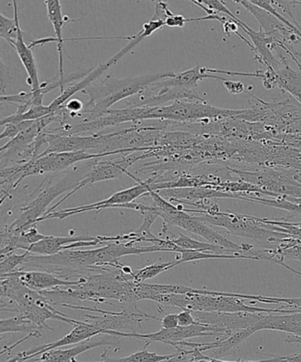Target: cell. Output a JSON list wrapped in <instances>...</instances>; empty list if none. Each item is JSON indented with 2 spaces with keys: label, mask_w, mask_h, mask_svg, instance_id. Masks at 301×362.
Listing matches in <instances>:
<instances>
[{
  "label": "cell",
  "mask_w": 301,
  "mask_h": 362,
  "mask_svg": "<svg viewBox=\"0 0 301 362\" xmlns=\"http://www.w3.org/2000/svg\"><path fill=\"white\" fill-rule=\"evenodd\" d=\"M79 286L66 287V290L55 289L40 292L53 306L63 307L71 304V300H88L104 303L107 300L118 301L122 311L141 313L138 308L136 282L133 276L126 275L122 269L108 267L99 273H91L79 279ZM78 280V279H77Z\"/></svg>",
  "instance_id": "cell-1"
},
{
  "label": "cell",
  "mask_w": 301,
  "mask_h": 362,
  "mask_svg": "<svg viewBox=\"0 0 301 362\" xmlns=\"http://www.w3.org/2000/svg\"><path fill=\"white\" fill-rule=\"evenodd\" d=\"M175 76L172 72L145 74L122 79L108 76L100 83L92 85L83 91L90 99L84 105L83 112L77 113L74 118L80 119V122H91L100 118L112 110V106L117 103L140 94L152 83Z\"/></svg>",
  "instance_id": "cell-2"
},
{
  "label": "cell",
  "mask_w": 301,
  "mask_h": 362,
  "mask_svg": "<svg viewBox=\"0 0 301 362\" xmlns=\"http://www.w3.org/2000/svg\"><path fill=\"white\" fill-rule=\"evenodd\" d=\"M151 300L166 308H179L182 310L193 312H219V313H249L291 314L293 310L278 308H264L246 304V300L239 297V293H223L222 296L215 294L186 293L160 294Z\"/></svg>",
  "instance_id": "cell-3"
},
{
  "label": "cell",
  "mask_w": 301,
  "mask_h": 362,
  "mask_svg": "<svg viewBox=\"0 0 301 362\" xmlns=\"http://www.w3.org/2000/svg\"><path fill=\"white\" fill-rule=\"evenodd\" d=\"M151 199L150 204L157 208L159 216L163 218L162 233L169 232L170 227L177 226L194 235L203 238L208 243L226 248L235 254L244 255L246 252V243L236 244L222 234L211 228L199 216L190 215L185 211L182 204L175 205L159 195L157 191H150L146 194Z\"/></svg>",
  "instance_id": "cell-4"
},
{
  "label": "cell",
  "mask_w": 301,
  "mask_h": 362,
  "mask_svg": "<svg viewBox=\"0 0 301 362\" xmlns=\"http://www.w3.org/2000/svg\"><path fill=\"white\" fill-rule=\"evenodd\" d=\"M83 178L70 173L55 184H52V178H46L28 197L33 199L21 207L20 214L16 219L10 225L3 227L2 230L13 235H19L30 227L37 226L38 220L46 214L52 202L59 195L69 194L73 191Z\"/></svg>",
  "instance_id": "cell-5"
},
{
  "label": "cell",
  "mask_w": 301,
  "mask_h": 362,
  "mask_svg": "<svg viewBox=\"0 0 301 362\" xmlns=\"http://www.w3.org/2000/svg\"><path fill=\"white\" fill-rule=\"evenodd\" d=\"M246 112L215 107L207 102L182 100L148 108V119L178 124L210 123L211 120L238 118Z\"/></svg>",
  "instance_id": "cell-6"
},
{
  "label": "cell",
  "mask_w": 301,
  "mask_h": 362,
  "mask_svg": "<svg viewBox=\"0 0 301 362\" xmlns=\"http://www.w3.org/2000/svg\"><path fill=\"white\" fill-rule=\"evenodd\" d=\"M199 218L208 225L223 227L232 235L253 240L267 250H277L288 234L268 229L264 223L254 216L221 212L215 215L201 214Z\"/></svg>",
  "instance_id": "cell-7"
},
{
  "label": "cell",
  "mask_w": 301,
  "mask_h": 362,
  "mask_svg": "<svg viewBox=\"0 0 301 362\" xmlns=\"http://www.w3.org/2000/svg\"><path fill=\"white\" fill-rule=\"evenodd\" d=\"M126 175L136 181L138 183L136 186L117 192V193L113 194L112 197H110L108 199L95 202V204L80 206V207L76 208L66 209L58 212H52L51 214L42 216V218L38 220V223L45 221V220L47 219H65L66 218H69L71 216L80 214V213L90 211H101V209L108 208L129 209L136 211L138 209V204L137 202H134V201H136L138 198L143 197V195L151 191L150 187L146 180H141L136 178V176L129 171L126 172Z\"/></svg>",
  "instance_id": "cell-8"
},
{
  "label": "cell",
  "mask_w": 301,
  "mask_h": 362,
  "mask_svg": "<svg viewBox=\"0 0 301 362\" xmlns=\"http://www.w3.org/2000/svg\"><path fill=\"white\" fill-rule=\"evenodd\" d=\"M143 152L141 151L125 153L122 155V158L112 159V160L98 161V159L100 158L95 159L90 171L80 181L77 187L70 193L66 194L65 197L57 202L55 205L49 208L44 216L51 214L57 207H59L60 204H63L64 202L72 197L81 188L90 186L92 184L101 182V181L122 178V176L126 175L127 169L136 164V162L143 160Z\"/></svg>",
  "instance_id": "cell-9"
},
{
  "label": "cell",
  "mask_w": 301,
  "mask_h": 362,
  "mask_svg": "<svg viewBox=\"0 0 301 362\" xmlns=\"http://www.w3.org/2000/svg\"><path fill=\"white\" fill-rule=\"evenodd\" d=\"M104 334L119 337H124V338H132L136 339H143L146 342L144 349H146L151 343L161 342L165 344H172L186 341L187 339L197 338V337H208L215 335H223V337H229L232 334L223 331L219 328L213 327V326L204 325L203 324H198L187 327H182L178 326L175 329H164L162 328L160 331L150 334H143V333L138 332H123L115 331H105Z\"/></svg>",
  "instance_id": "cell-10"
},
{
  "label": "cell",
  "mask_w": 301,
  "mask_h": 362,
  "mask_svg": "<svg viewBox=\"0 0 301 362\" xmlns=\"http://www.w3.org/2000/svg\"><path fill=\"white\" fill-rule=\"evenodd\" d=\"M46 7H47V13L49 21L54 28L56 37H45L44 39H39L37 41H31L30 48L32 49L35 46L45 45L49 42H57V49L59 52V78L60 83H61V90L60 94H62L64 88L66 84L73 83L76 80H83L85 76H87L93 69H85L79 71V72L73 73L65 76L64 74V42L65 39L62 37V28L65 27L66 23L69 21H76L80 20H72L69 16H63L61 4L59 0H46L45 1Z\"/></svg>",
  "instance_id": "cell-11"
},
{
  "label": "cell",
  "mask_w": 301,
  "mask_h": 362,
  "mask_svg": "<svg viewBox=\"0 0 301 362\" xmlns=\"http://www.w3.org/2000/svg\"><path fill=\"white\" fill-rule=\"evenodd\" d=\"M64 308H74V310H90L97 312L99 315H84V322H88L102 331V334L105 331L120 332L122 329H129L134 333L136 329L141 328V325L143 321L155 319L160 320L154 315L146 313H131V312L122 311L120 313L116 312H108L98 308H91L84 306H79L78 304H66Z\"/></svg>",
  "instance_id": "cell-12"
},
{
  "label": "cell",
  "mask_w": 301,
  "mask_h": 362,
  "mask_svg": "<svg viewBox=\"0 0 301 362\" xmlns=\"http://www.w3.org/2000/svg\"><path fill=\"white\" fill-rule=\"evenodd\" d=\"M146 38V35H145L141 30L136 35H133L132 40H130L129 44L120 49L116 55L112 57L107 62L102 63L98 66L95 67V69H92L91 72L88 74L87 76H85L83 80H81L79 83L71 85L62 94H60L59 97L55 98L52 104L49 105L52 112H55L58 111V110L65 105L67 101H69L70 98H72L74 94H76L77 92H83L84 90H86L95 80H98L99 77L102 76L106 71L111 69L112 66L116 65L124 56L132 51L134 48H136L138 45H140L141 42Z\"/></svg>",
  "instance_id": "cell-13"
},
{
  "label": "cell",
  "mask_w": 301,
  "mask_h": 362,
  "mask_svg": "<svg viewBox=\"0 0 301 362\" xmlns=\"http://www.w3.org/2000/svg\"><path fill=\"white\" fill-rule=\"evenodd\" d=\"M197 322L204 325L213 326L232 334L233 332L252 328L261 320L267 313H219V312H193Z\"/></svg>",
  "instance_id": "cell-14"
},
{
  "label": "cell",
  "mask_w": 301,
  "mask_h": 362,
  "mask_svg": "<svg viewBox=\"0 0 301 362\" xmlns=\"http://www.w3.org/2000/svg\"><path fill=\"white\" fill-rule=\"evenodd\" d=\"M98 335H104L101 329L95 327V326L88 324V322L76 320L74 322L73 331L64 337V338L59 339L58 341L46 344L44 346L33 347V349L30 350L24 351V352L16 354L12 359L6 362H24L34 359V358L41 356V354L48 352V351L58 349L62 346L76 345V344L86 341V340L95 338V337Z\"/></svg>",
  "instance_id": "cell-15"
},
{
  "label": "cell",
  "mask_w": 301,
  "mask_h": 362,
  "mask_svg": "<svg viewBox=\"0 0 301 362\" xmlns=\"http://www.w3.org/2000/svg\"><path fill=\"white\" fill-rule=\"evenodd\" d=\"M52 134V141H49L47 148H46L40 157L52 153L74 151L88 152L95 151V153L102 154L105 153V148L108 140V134H95L88 136H58V134Z\"/></svg>",
  "instance_id": "cell-16"
},
{
  "label": "cell",
  "mask_w": 301,
  "mask_h": 362,
  "mask_svg": "<svg viewBox=\"0 0 301 362\" xmlns=\"http://www.w3.org/2000/svg\"><path fill=\"white\" fill-rule=\"evenodd\" d=\"M159 195L170 202L178 204H194V202L211 200V199L232 198L242 200V194L225 193L208 187L173 188L157 191Z\"/></svg>",
  "instance_id": "cell-17"
},
{
  "label": "cell",
  "mask_w": 301,
  "mask_h": 362,
  "mask_svg": "<svg viewBox=\"0 0 301 362\" xmlns=\"http://www.w3.org/2000/svg\"><path fill=\"white\" fill-rule=\"evenodd\" d=\"M106 335V334H105ZM119 337L106 335L101 339H90L86 341L78 344V346L70 349H53L41 354L35 359L40 362H74L76 358L88 351L97 349L99 346H119Z\"/></svg>",
  "instance_id": "cell-18"
},
{
  "label": "cell",
  "mask_w": 301,
  "mask_h": 362,
  "mask_svg": "<svg viewBox=\"0 0 301 362\" xmlns=\"http://www.w3.org/2000/svg\"><path fill=\"white\" fill-rule=\"evenodd\" d=\"M6 275L16 276L25 286L37 292L55 290L60 286H79L81 283L80 279L71 281V280L60 279L52 273L42 271H17Z\"/></svg>",
  "instance_id": "cell-19"
},
{
  "label": "cell",
  "mask_w": 301,
  "mask_h": 362,
  "mask_svg": "<svg viewBox=\"0 0 301 362\" xmlns=\"http://www.w3.org/2000/svg\"><path fill=\"white\" fill-rule=\"evenodd\" d=\"M95 239V237H91L88 234L69 237L46 236L45 239L32 245L26 251L32 255L49 257V255H54L62 251L80 247L79 243L81 241H90Z\"/></svg>",
  "instance_id": "cell-20"
},
{
  "label": "cell",
  "mask_w": 301,
  "mask_h": 362,
  "mask_svg": "<svg viewBox=\"0 0 301 362\" xmlns=\"http://www.w3.org/2000/svg\"><path fill=\"white\" fill-rule=\"evenodd\" d=\"M251 329L254 333L261 331H277L301 337V312L292 314H266Z\"/></svg>",
  "instance_id": "cell-21"
},
{
  "label": "cell",
  "mask_w": 301,
  "mask_h": 362,
  "mask_svg": "<svg viewBox=\"0 0 301 362\" xmlns=\"http://www.w3.org/2000/svg\"><path fill=\"white\" fill-rule=\"evenodd\" d=\"M13 48L16 49L20 62L23 63L24 69L26 70L28 77V83L30 85L31 90H38L41 87V83L39 81L37 62H35L33 52L24 41L21 28Z\"/></svg>",
  "instance_id": "cell-22"
},
{
  "label": "cell",
  "mask_w": 301,
  "mask_h": 362,
  "mask_svg": "<svg viewBox=\"0 0 301 362\" xmlns=\"http://www.w3.org/2000/svg\"><path fill=\"white\" fill-rule=\"evenodd\" d=\"M208 78L223 81L224 78L208 74L207 67L201 66L199 64L193 69L185 71V72L176 74L175 77L166 79V83L171 86H176L186 90H197L198 83Z\"/></svg>",
  "instance_id": "cell-23"
},
{
  "label": "cell",
  "mask_w": 301,
  "mask_h": 362,
  "mask_svg": "<svg viewBox=\"0 0 301 362\" xmlns=\"http://www.w3.org/2000/svg\"><path fill=\"white\" fill-rule=\"evenodd\" d=\"M277 76L278 86L292 94L301 104V74L286 66L277 71Z\"/></svg>",
  "instance_id": "cell-24"
},
{
  "label": "cell",
  "mask_w": 301,
  "mask_h": 362,
  "mask_svg": "<svg viewBox=\"0 0 301 362\" xmlns=\"http://www.w3.org/2000/svg\"><path fill=\"white\" fill-rule=\"evenodd\" d=\"M41 332L44 333L45 331L38 327L30 319L25 317L23 315H17L16 317L2 319L0 322V333L5 334V333H16V332H28V334L32 332Z\"/></svg>",
  "instance_id": "cell-25"
},
{
  "label": "cell",
  "mask_w": 301,
  "mask_h": 362,
  "mask_svg": "<svg viewBox=\"0 0 301 362\" xmlns=\"http://www.w3.org/2000/svg\"><path fill=\"white\" fill-rule=\"evenodd\" d=\"M172 243L182 250H196L203 252H212L218 255H235L232 251L226 250L225 247L217 246L211 243H205L203 241L192 239L184 234L180 233L179 238L172 239Z\"/></svg>",
  "instance_id": "cell-26"
},
{
  "label": "cell",
  "mask_w": 301,
  "mask_h": 362,
  "mask_svg": "<svg viewBox=\"0 0 301 362\" xmlns=\"http://www.w3.org/2000/svg\"><path fill=\"white\" fill-rule=\"evenodd\" d=\"M13 19H9L0 13V37L6 40L13 47L17 41L18 35L20 30L19 12H18L17 1L13 0Z\"/></svg>",
  "instance_id": "cell-27"
},
{
  "label": "cell",
  "mask_w": 301,
  "mask_h": 362,
  "mask_svg": "<svg viewBox=\"0 0 301 362\" xmlns=\"http://www.w3.org/2000/svg\"><path fill=\"white\" fill-rule=\"evenodd\" d=\"M178 253L180 254V257L176 259L178 265L184 264V262L208 260V259H251V260H258L256 257H249V255H218L212 253V252L182 250V248H179Z\"/></svg>",
  "instance_id": "cell-28"
},
{
  "label": "cell",
  "mask_w": 301,
  "mask_h": 362,
  "mask_svg": "<svg viewBox=\"0 0 301 362\" xmlns=\"http://www.w3.org/2000/svg\"><path fill=\"white\" fill-rule=\"evenodd\" d=\"M51 113H52V112L49 105L35 106V107H32L28 110V112L23 113V115H16V113H14V115L5 117V118H3L1 122H0V126L4 127L7 125V124L34 122V120L44 118V117L51 115Z\"/></svg>",
  "instance_id": "cell-29"
},
{
  "label": "cell",
  "mask_w": 301,
  "mask_h": 362,
  "mask_svg": "<svg viewBox=\"0 0 301 362\" xmlns=\"http://www.w3.org/2000/svg\"><path fill=\"white\" fill-rule=\"evenodd\" d=\"M107 352H105L101 356L100 361L93 362H161L165 360L169 359L172 356V354L169 356H159L155 353L148 352L146 349L140 351L136 354H131V356L124 358H119V359H114V358H110L107 356ZM74 362H92V361H78Z\"/></svg>",
  "instance_id": "cell-30"
},
{
  "label": "cell",
  "mask_w": 301,
  "mask_h": 362,
  "mask_svg": "<svg viewBox=\"0 0 301 362\" xmlns=\"http://www.w3.org/2000/svg\"><path fill=\"white\" fill-rule=\"evenodd\" d=\"M178 266V262H157V264L146 266L143 269H134L133 279L136 283H144L148 279H154L155 276L160 275L161 273L168 271L170 269L175 268Z\"/></svg>",
  "instance_id": "cell-31"
},
{
  "label": "cell",
  "mask_w": 301,
  "mask_h": 362,
  "mask_svg": "<svg viewBox=\"0 0 301 362\" xmlns=\"http://www.w3.org/2000/svg\"><path fill=\"white\" fill-rule=\"evenodd\" d=\"M28 254L30 253L28 251H25L23 255H17L13 252L8 255H0V276L19 271L18 268L23 266Z\"/></svg>",
  "instance_id": "cell-32"
},
{
  "label": "cell",
  "mask_w": 301,
  "mask_h": 362,
  "mask_svg": "<svg viewBox=\"0 0 301 362\" xmlns=\"http://www.w3.org/2000/svg\"><path fill=\"white\" fill-rule=\"evenodd\" d=\"M250 3H252L254 6L260 7L261 9L266 11L267 13L277 18L278 20L281 21V23L286 25V26L293 28V30H297V28L295 24L290 23L288 20H286L284 16H282L281 14L278 12L277 9L272 6L271 1H268V0H250Z\"/></svg>",
  "instance_id": "cell-33"
},
{
  "label": "cell",
  "mask_w": 301,
  "mask_h": 362,
  "mask_svg": "<svg viewBox=\"0 0 301 362\" xmlns=\"http://www.w3.org/2000/svg\"><path fill=\"white\" fill-rule=\"evenodd\" d=\"M199 2L203 4L204 6H206L208 9L213 11L215 13H223L225 16H229V18H231V19L238 21V23H242V21L235 16L222 1H218V0H203V1Z\"/></svg>",
  "instance_id": "cell-34"
},
{
  "label": "cell",
  "mask_w": 301,
  "mask_h": 362,
  "mask_svg": "<svg viewBox=\"0 0 301 362\" xmlns=\"http://www.w3.org/2000/svg\"><path fill=\"white\" fill-rule=\"evenodd\" d=\"M31 122H25L19 124H7L5 127L1 134H0V140L6 139V138H11V140L16 138L21 131L30 125Z\"/></svg>",
  "instance_id": "cell-35"
},
{
  "label": "cell",
  "mask_w": 301,
  "mask_h": 362,
  "mask_svg": "<svg viewBox=\"0 0 301 362\" xmlns=\"http://www.w3.org/2000/svg\"><path fill=\"white\" fill-rule=\"evenodd\" d=\"M179 318V326L182 327H187V326L194 325L200 324L197 322L194 319L192 311L190 310H182L178 314Z\"/></svg>",
  "instance_id": "cell-36"
},
{
  "label": "cell",
  "mask_w": 301,
  "mask_h": 362,
  "mask_svg": "<svg viewBox=\"0 0 301 362\" xmlns=\"http://www.w3.org/2000/svg\"><path fill=\"white\" fill-rule=\"evenodd\" d=\"M223 83H224L225 87L228 88V90L230 93L232 94H240L242 92L246 91L245 85L240 81H235L228 79H224L222 81Z\"/></svg>",
  "instance_id": "cell-37"
},
{
  "label": "cell",
  "mask_w": 301,
  "mask_h": 362,
  "mask_svg": "<svg viewBox=\"0 0 301 362\" xmlns=\"http://www.w3.org/2000/svg\"><path fill=\"white\" fill-rule=\"evenodd\" d=\"M162 328L175 329L179 326L178 314L166 315L161 320Z\"/></svg>",
  "instance_id": "cell-38"
},
{
  "label": "cell",
  "mask_w": 301,
  "mask_h": 362,
  "mask_svg": "<svg viewBox=\"0 0 301 362\" xmlns=\"http://www.w3.org/2000/svg\"><path fill=\"white\" fill-rule=\"evenodd\" d=\"M293 5V3L292 1H282L281 4H279V6L282 7V8L284 9L285 12L288 13L290 17L292 18L293 21V24H295L296 28H298V30L301 34V27L300 26L298 21H296L295 17H293V14L292 13L291 8Z\"/></svg>",
  "instance_id": "cell-39"
},
{
  "label": "cell",
  "mask_w": 301,
  "mask_h": 362,
  "mask_svg": "<svg viewBox=\"0 0 301 362\" xmlns=\"http://www.w3.org/2000/svg\"><path fill=\"white\" fill-rule=\"evenodd\" d=\"M281 362H301V353L288 356H278Z\"/></svg>",
  "instance_id": "cell-40"
},
{
  "label": "cell",
  "mask_w": 301,
  "mask_h": 362,
  "mask_svg": "<svg viewBox=\"0 0 301 362\" xmlns=\"http://www.w3.org/2000/svg\"><path fill=\"white\" fill-rule=\"evenodd\" d=\"M297 239H299L301 241V237L297 238Z\"/></svg>",
  "instance_id": "cell-41"
}]
</instances>
